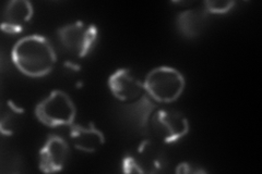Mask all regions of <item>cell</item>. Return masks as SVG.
I'll list each match as a JSON object with an SVG mask.
<instances>
[{
    "label": "cell",
    "instance_id": "cell-1",
    "mask_svg": "<svg viewBox=\"0 0 262 174\" xmlns=\"http://www.w3.org/2000/svg\"><path fill=\"white\" fill-rule=\"evenodd\" d=\"M11 59L15 68L24 76L39 79L54 70L57 55L52 43L45 36L32 34L15 41Z\"/></svg>",
    "mask_w": 262,
    "mask_h": 174
},
{
    "label": "cell",
    "instance_id": "cell-2",
    "mask_svg": "<svg viewBox=\"0 0 262 174\" xmlns=\"http://www.w3.org/2000/svg\"><path fill=\"white\" fill-rule=\"evenodd\" d=\"M143 83L145 94L159 104L175 103L186 87L185 77L177 69L168 65L152 69L145 76Z\"/></svg>",
    "mask_w": 262,
    "mask_h": 174
},
{
    "label": "cell",
    "instance_id": "cell-3",
    "mask_svg": "<svg viewBox=\"0 0 262 174\" xmlns=\"http://www.w3.org/2000/svg\"><path fill=\"white\" fill-rule=\"evenodd\" d=\"M168 164L167 154L153 138H145L135 151L130 152L122 159L121 168L125 173L154 174L163 172Z\"/></svg>",
    "mask_w": 262,
    "mask_h": 174
},
{
    "label": "cell",
    "instance_id": "cell-4",
    "mask_svg": "<svg viewBox=\"0 0 262 174\" xmlns=\"http://www.w3.org/2000/svg\"><path fill=\"white\" fill-rule=\"evenodd\" d=\"M34 114L48 128L71 127L76 120L77 108L67 93L55 89L36 105Z\"/></svg>",
    "mask_w": 262,
    "mask_h": 174
},
{
    "label": "cell",
    "instance_id": "cell-5",
    "mask_svg": "<svg viewBox=\"0 0 262 174\" xmlns=\"http://www.w3.org/2000/svg\"><path fill=\"white\" fill-rule=\"evenodd\" d=\"M149 128L160 143L173 144L189 133L190 124L182 112L170 108H157L150 118Z\"/></svg>",
    "mask_w": 262,
    "mask_h": 174
},
{
    "label": "cell",
    "instance_id": "cell-6",
    "mask_svg": "<svg viewBox=\"0 0 262 174\" xmlns=\"http://www.w3.org/2000/svg\"><path fill=\"white\" fill-rule=\"evenodd\" d=\"M57 35L66 51L77 58H84L95 45L98 29L93 23L76 21L60 27Z\"/></svg>",
    "mask_w": 262,
    "mask_h": 174
},
{
    "label": "cell",
    "instance_id": "cell-7",
    "mask_svg": "<svg viewBox=\"0 0 262 174\" xmlns=\"http://www.w3.org/2000/svg\"><path fill=\"white\" fill-rule=\"evenodd\" d=\"M112 95L122 103H133L145 94L144 83L128 68H121L112 73L108 81Z\"/></svg>",
    "mask_w": 262,
    "mask_h": 174
},
{
    "label": "cell",
    "instance_id": "cell-8",
    "mask_svg": "<svg viewBox=\"0 0 262 174\" xmlns=\"http://www.w3.org/2000/svg\"><path fill=\"white\" fill-rule=\"evenodd\" d=\"M68 156V143L58 135H49L39 151L38 168L43 173L59 172L64 168Z\"/></svg>",
    "mask_w": 262,
    "mask_h": 174
},
{
    "label": "cell",
    "instance_id": "cell-9",
    "mask_svg": "<svg viewBox=\"0 0 262 174\" xmlns=\"http://www.w3.org/2000/svg\"><path fill=\"white\" fill-rule=\"evenodd\" d=\"M34 9L28 0H12L4 9L2 30L7 34H19L32 20Z\"/></svg>",
    "mask_w": 262,
    "mask_h": 174
},
{
    "label": "cell",
    "instance_id": "cell-10",
    "mask_svg": "<svg viewBox=\"0 0 262 174\" xmlns=\"http://www.w3.org/2000/svg\"><path fill=\"white\" fill-rule=\"evenodd\" d=\"M69 137L73 147L83 153H95L105 144V135L93 122H90L88 127L73 123Z\"/></svg>",
    "mask_w": 262,
    "mask_h": 174
},
{
    "label": "cell",
    "instance_id": "cell-11",
    "mask_svg": "<svg viewBox=\"0 0 262 174\" xmlns=\"http://www.w3.org/2000/svg\"><path fill=\"white\" fill-rule=\"evenodd\" d=\"M209 13L206 9L194 8V9L184 10L178 13L176 18V26L178 32L184 37L193 39L201 35L208 23Z\"/></svg>",
    "mask_w": 262,
    "mask_h": 174
},
{
    "label": "cell",
    "instance_id": "cell-12",
    "mask_svg": "<svg viewBox=\"0 0 262 174\" xmlns=\"http://www.w3.org/2000/svg\"><path fill=\"white\" fill-rule=\"evenodd\" d=\"M128 108L129 113H131V117L137 122L138 126L140 128H145L149 126L151 115L157 109V103L151 97L144 94L137 101L130 103Z\"/></svg>",
    "mask_w": 262,
    "mask_h": 174
},
{
    "label": "cell",
    "instance_id": "cell-13",
    "mask_svg": "<svg viewBox=\"0 0 262 174\" xmlns=\"http://www.w3.org/2000/svg\"><path fill=\"white\" fill-rule=\"evenodd\" d=\"M23 113V108L15 105L12 101L7 102V110L4 111L0 120V130L4 135L11 136L15 133Z\"/></svg>",
    "mask_w": 262,
    "mask_h": 174
},
{
    "label": "cell",
    "instance_id": "cell-14",
    "mask_svg": "<svg viewBox=\"0 0 262 174\" xmlns=\"http://www.w3.org/2000/svg\"><path fill=\"white\" fill-rule=\"evenodd\" d=\"M236 6L232 0H208L203 3V8L208 13L212 14H225L231 11Z\"/></svg>",
    "mask_w": 262,
    "mask_h": 174
},
{
    "label": "cell",
    "instance_id": "cell-15",
    "mask_svg": "<svg viewBox=\"0 0 262 174\" xmlns=\"http://www.w3.org/2000/svg\"><path fill=\"white\" fill-rule=\"evenodd\" d=\"M177 174H206L208 171L204 170L201 165L192 162H180L175 169Z\"/></svg>",
    "mask_w": 262,
    "mask_h": 174
}]
</instances>
